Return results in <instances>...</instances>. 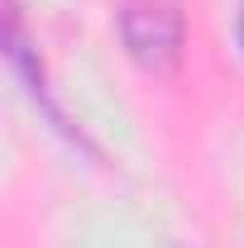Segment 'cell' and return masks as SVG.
Segmentation results:
<instances>
[{
    "label": "cell",
    "instance_id": "6da1fadb",
    "mask_svg": "<svg viewBox=\"0 0 244 248\" xmlns=\"http://www.w3.org/2000/svg\"><path fill=\"white\" fill-rule=\"evenodd\" d=\"M120 38L129 48V58L144 72H173L182 62L187 43V19L177 0H124L120 10Z\"/></svg>",
    "mask_w": 244,
    "mask_h": 248
},
{
    "label": "cell",
    "instance_id": "7a4b0ae2",
    "mask_svg": "<svg viewBox=\"0 0 244 248\" xmlns=\"http://www.w3.org/2000/svg\"><path fill=\"white\" fill-rule=\"evenodd\" d=\"M240 48H244V15H240Z\"/></svg>",
    "mask_w": 244,
    "mask_h": 248
}]
</instances>
